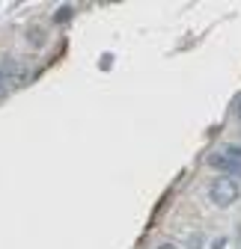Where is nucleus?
<instances>
[{
  "mask_svg": "<svg viewBox=\"0 0 241 249\" xmlns=\"http://www.w3.org/2000/svg\"><path fill=\"white\" fill-rule=\"evenodd\" d=\"M158 249H179V246H173V243H161Z\"/></svg>",
  "mask_w": 241,
  "mask_h": 249,
  "instance_id": "obj_5",
  "label": "nucleus"
},
{
  "mask_svg": "<svg viewBox=\"0 0 241 249\" xmlns=\"http://www.w3.org/2000/svg\"><path fill=\"white\" fill-rule=\"evenodd\" d=\"M208 166H215L229 175H241V145H223L208 154Z\"/></svg>",
  "mask_w": 241,
  "mask_h": 249,
  "instance_id": "obj_1",
  "label": "nucleus"
},
{
  "mask_svg": "<svg viewBox=\"0 0 241 249\" xmlns=\"http://www.w3.org/2000/svg\"><path fill=\"white\" fill-rule=\"evenodd\" d=\"M215 249H223V240H218V243H215Z\"/></svg>",
  "mask_w": 241,
  "mask_h": 249,
  "instance_id": "obj_7",
  "label": "nucleus"
},
{
  "mask_svg": "<svg viewBox=\"0 0 241 249\" xmlns=\"http://www.w3.org/2000/svg\"><path fill=\"white\" fill-rule=\"evenodd\" d=\"M6 80H9V77H6L3 71H0V95H3V89H6Z\"/></svg>",
  "mask_w": 241,
  "mask_h": 249,
  "instance_id": "obj_4",
  "label": "nucleus"
},
{
  "mask_svg": "<svg viewBox=\"0 0 241 249\" xmlns=\"http://www.w3.org/2000/svg\"><path fill=\"white\" fill-rule=\"evenodd\" d=\"M235 113H238V119H241V98H238V104H235Z\"/></svg>",
  "mask_w": 241,
  "mask_h": 249,
  "instance_id": "obj_6",
  "label": "nucleus"
},
{
  "mask_svg": "<svg viewBox=\"0 0 241 249\" xmlns=\"http://www.w3.org/2000/svg\"><path fill=\"white\" fill-rule=\"evenodd\" d=\"M72 18V6H60V12H57V21L63 24V21H69Z\"/></svg>",
  "mask_w": 241,
  "mask_h": 249,
  "instance_id": "obj_3",
  "label": "nucleus"
},
{
  "mask_svg": "<svg viewBox=\"0 0 241 249\" xmlns=\"http://www.w3.org/2000/svg\"><path fill=\"white\" fill-rule=\"evenodd\" d=\"M208 199H212L218 208H229L238 199V184H235V178H226V175L215 178L212 184H208Z\"/></svg>",
  "mask_w": 241,
  "mask_h": 249,
  "instance_id": "obj_2",
  "label": "nucleus"
}]
</instances>
